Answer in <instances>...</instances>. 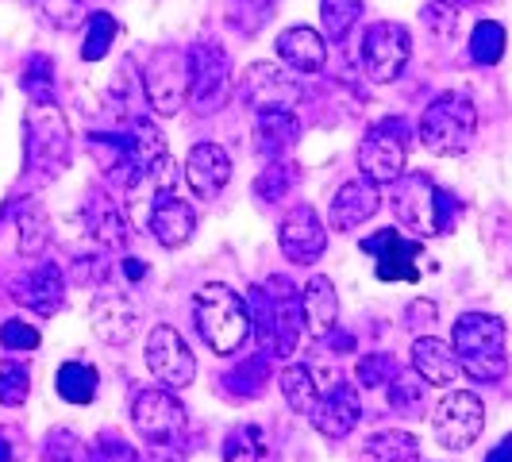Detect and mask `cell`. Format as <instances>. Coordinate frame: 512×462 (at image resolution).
Masks as SVG:
<instances>
[{
  "label": "cell",
  "instance_id": "6da1fadb",
  "mask_svg": "<svg viewBox=\"0 0 512 462\" xmlns=\"http://www.w3.org/2000/svg\"><path fill=\"white\" fill-rule=\"evenodd\" d=\"M393 212L401 220V228H409L416 239L428 235H451L455 220L462 216V201L455 193L439 189L432 178L424 174H405L393 185Z\"/></svg>",
  "mask_w": 512,
  "mask_h": 462
},
{
  "label": "cell",
  "instance_id": "7a4b0ae2",
  "mask_svg": "<svg viewBox=\"0 0 512 462\" xmlns=\"http://www.w3.org/2000/svg\"><path fill=\"white\" fill-rule=\"evenodd\" d=\"M451 347L459 366L474 382H501L509 374V351H505V324L489 312H466L455 320Z\"/></svg>",
  "mask_w": 512,
  "mask_h": 462
},
{
  "label": "cell",
  "instance_id": "3957f363",
  "mask_svg": "<svg viewBox=\"0 0 512 462\" xmlns=\"http://www.w3.org/2000/svg\"><path fill=\"white\" fill-rule=\"evenodd\" d=\"M193 320L197 332L212 347V355H235L251 339V312L239 293L228 285L212 282L193 297Z\"/></svg>",
  "mask_w": 512,
  "mask_h": 462
},
{
  "label": "cell",
  "instance_id": "277c9868",
  "mask_svg": "<svg viewBox=\"0 0 512 462\" xmlns=\"http://www.w3.org/2000/svg\"><path fill=\"white\" fill-rule=\"evenodd\" d=\"M474 131H478V108H474V101L466 93H459V89H447V93H439L436 101L424 108L416 139H420L424 151L439 154V158H459V154L470 151Z\"/></svg>",
  "mask_w": 512,
  "mask_h": 462
},
{
  "label": "cell",
  "instance_id": "5b68a950",
  "mask_svg": "<svg viewBox=\"0 0 512 462\" xmlns=\"http://www.w3.org/2000/svg\"><path fill=\"white\" fill-rule=\"evenodd\" d=\"M70 124L58 104H31L24 116V158L27 170L43 181H54L70 166Z\"/></svg>",
  "mask_w": 512,
  "mask_h": 462
},
{
  "label": "cell",
  "instance_id": "8992f818",
  "mask_svg": "<svg viewBox=\"0 0 512 462\" xmlns=\"http://www.w3.org/2000/svg\"><path fill=\"white\" fill-rule=\"evenodd\" d=\"M405 158H409V124L401 116H385L370 124L359 143V170L374 185H397L405 178Z\"/></svg>",
  "mask_w": 512,
  "mask_h": 462
},
{
  "label": "cell",
  "instance_id": "52a82bcc",
  "mask_svg": "<svg viewBox=\"0 0 512 462\" xmlns=\"http://www.w3.org/2000/svg\"><path fill=\"white\" fill-rule=\"evenodd\" d=\"M193 89V66H189V51L181 47H158L151 62L143 66V93L158 116H178L181 104L189 101Z\"/></svg>",
  "mask_w": 512,
  "mask_h": 462
},
{
  "label": "cell",
  "instance_id": "ba28073f",
  "mask_svg": "<svg viewBox=\"0 0 512 462\" xmlns=\"http://www.w3.org/2000/svg\"><path fill=\"white\" fill-rule=\"evenodd\" d=\"M362 74L378 85H389L405 74L412 58V35L405 24H389V20H378L362 31Z\"/></svg>",
  "mask_w": 512,
  "mask_h": 462
},
{
  "label": "cell",
  "instance_id": "9c48e42d",
  "mask_svg": "<svg viewBox=\"0 0 512 462\" xmlns=\"http://www.w3.org/2000/svg\"><path fill=\"white\" fill-rule=\"evenodd\" d=\"M486 428V405L478 393L470 389H455L432 409V432H436L439 447L447 451H466Z\"/></svg>",
  "mask_w": 512,
  "mask_h": 462
},
{
  "label": "cell",
  "instance_id": "30bf717a",
  "mask_svg": "<svg viewBox=\"0 0 512 462\" xmlns=\"http://www.w3.org/2000/svg\"><path fill=\"white\" fill-rule=\"evenodd\" d=\"M131 420H135V432L151 447H174L189 424L185 405L174 397V389H143L131 405Z\"/></svg>",
  "mask_w": 512,
  "mask_h": 462
},
{
  "label": "cell",
  "instance_id": "8fae6325",
  "mask_svg": "<svg viewBox=\"0 0 512 462\" xmlns=\"http://www.w3.org/2000/svg\"><path fill=\"white\" fill-rule=\"evenodd\" d=\"M239 97L255 112H293L305 97V85L274 62H255L239 77Z\"/></svg>",
  "mask_w": 512,
  "mask_h": 462
},
{
  "label": "cell",
  "instance_id": "7c38bea8",
  "mask_svg": "<svg viewBox=\"0 0 512 462\" xmlns=\"http://www.w3.org/2000/svg\"><path fill=\"white\" fill-rule=\"evenodd\" d=\"M143 359H147V370L166 389H185V385H193V378H197V359H193V351L181 339L178 328H170V324L151 328Z\"/></svg>",
  "mask_w": 512,
  "mask_h": 462
},
{
  "label": "cell",
  "instance_id": "4fadbf2b",
  "mask_svg": "<svg viewBox=\"0 0 512 462\" xmlns=\"http://www.w3.org/2000/svg\"><path fill=\"white\" fill-rule=\"evenodd\" d=\"M189 66H193V89L189 101L197 104V112H212L228 101L231 89V58L220 43H197L189 51Z\"/></svg>",
  "mask_w": 512,
  "mask_h": 462
},
{
  "label": "cell",
  "instance_id": "5bb4252c",
  "mask_svg": "<svg viewBox=\"0 0 512 462\" xmlns=\"http://www.w3.org/2000/svg\"><path fill=\"white\" fill-rule=\"evenodd\" d=\"M362 251L378 258V282H420L416 258L424 255L420 239H409L397 228H382L362 239Z\"/></svg>",
  "mask_w": 512,
  "mask_h": 462
},
{
  "label": "cell",
  "instance_id": "9a60e30c",
  "mask_svg": "<svg viewBox=\"0 0 512 462\" xmlns=\"http://www.w3.org/2000/svg\"><path fill=\"white\" fill-rule=\"evenodd\" d=\"M278 243H282V255L289 262L312 266L328 247V228H324L320 212L312 205H293L285 212L282 228H278Z\"/></svg>",
  "mask_w": 512,
  "mask_h": 462
},
{
  "label": "cell",
  "instance_id": "2e32d148",
  "mask_svg": "<svg viewBox=\"0 0 512 462\" xmlns=\"http://www.w3.org/2000/svg\"><path fill=\"white\" fill-rule=\"evenodd\" d=\"M89 324L93 335L108 343V347H124L139 332V308L128 293H116V289H101L89 305Z\"/></svg>",
  "mask_w": 512,
  "mask_h": 462
},
{
  "label": "cell",
  "instance_id": "e0dca14e",
  "mask_svg": "<svg viewBox=\"0 0 512 462\" xmlns=\"http://www.w3.org/2000/svg\"><path fill=\"white\" fill-rule=\"evenodd\" d=\"M0 235H12L16 251L24 258H39L51 243V220H47L39 201L20 197V201H12L0 212Z\"/></svg>",
  "mask_w": 512,
  "mask_h": 462
},
{
  "label": "cell",
  "instance_id": "ac0fdd59",
  "mask_svg": "<svg viewBox=\"0 0 512 462\" xmlns=\"http://www.w3.org/2000/svg\"><path fill=\"white\" fill-rule=\"evenodd\" d=\"M312 424H316V432L328 439H343L351 436L355 428H359L362 420V401H359V389L347 382H335L328 385L324 393H320V405L312 409L308 416Z\"/></svg>",
  "mask_w": 512,
  "mask_h": 462
},
{
  "label": "cell",
  "instance_id": "d6986e66",
  "mask_svg": "<svg viewBox=\"0 0 512 462\" xmlns=\"http://www.w3.org/2000/svg\"><path fill=\"white\" fill-rule=\"evenodd\" d=\"M12 297L24 308H31L35 316H54L66 305V278L54 262H35L24 278L12 285Z\"/></svg>",
  "mask_w": 512,
  "mask_h": 462
},
{
  "label": "cell",
  "instance_id": "ffe728a7",
  "mask_svg": "<svg viewBox=\"0 0 512 462\" xmlns=\"http://www.w3.org/2000/svg\"><path fill=\"white\" fill-rule=\"evenodd\" d=\"M378 208H382V193H378L374 181H366V178L347 181V185L335 189L332 205H328V228L355 231V228H362Z\"/></svg>",
  "mask_w": 512,
  "mask_h": 462
},
{
  "label": "cell",
  "instance_id": "44dd1931",
  "mask_svg": "<svg viewBox=\"0 0 512 462\" xmlns=\"http://www.w3.org/2000/svg\"><path fill=\"white\" fill-rule=\"evenodd\" d=\"M266 293L274 301V316H278V343H274V359H285L297 351L301 332H305V301L297 293V285L289 278H270Z\"/></svg>",
  "mask_w": 512,
  "mask_h": 462
},
{
  "label": "cell",
  "instance_id": "7402d4cb",
  "mask_svg": "<svg viewBox=\"0 0 512 462\" xmlns=\"http://www.w3.org/2000/svg\"><path fill=\"white\" fill-rule=\"evenodd\" d=\"M185 181L189 189L201 197V201H212L224 193V185L231 181V158L220 143H197L189 158H185Z\"/></svg>",
  "mask_w": 512,
  "mask_h": 462
},
{
  "label": "cell",
  "instance_id": "603a6c76",
  "mask_svg": "<svg viewBox=\"0 0 512 462\" xmlns=\"http://www.w3.org/2000/svg\"><path fill=\"white\" fill-rule=\"evenodd\" d=\"M85 231L97 239V247H124L128 243V205L124 201H116L112 193H101V189H93L89 197H85Z\"/></svg>",
  "mask_w": 512,
  "mask_h": 462
},
{
  "label": "cell",
  "instance_id": "cb8c5ba5",
  "mask_svg": "<svg viewBox=\"0 0 512 462\" xmlns=\"http://www.w3.org/2000/svg\"><path fill=\"white\" fill-rule=\"evenodd\" d=\"M147 228H151V235L166 251H178L197 231V212L185 205L181 197H174V193H162V197H154Z\"/></svg>",
  "mask_w": 512,
  "mask_h": 462
},
{
  "label": "cell",
  "instance_id": "d4e9b609",
  "mask_svg": "<svg viewBox=\"0 0 512 462\" xmlns=\"http://www.w3.org/2000/svg\"><path fill=\"white\" fill-rule=\"evenodd\" d=\"M412 370L424 385H451L462 366L451 343H443L436 335H420L412 343Z\"/></svg>",
  "mask_w": 512,
  "mask_h": 462
},
{
  "label": "cell",
  "instance_id": "484cf974",
  "mask_svg": "<svg viewBox=\"0 0 512 462\" xmlns=\"http://www.w3.org/2000/svg\"><path fill=\"white\" fill-rule=\"evenodd\" d=\"M278 58L285 66H293L297 74H320L328 62V47L324 35L312 27H285L278 35Z\"/></svg>",
  "mask_w": 512,
  "mask_h": 462
},
{
  "label": "cell",
  "instance_id": "4316f807",
  "mask_svg": "<svg viewBox=\"0 0 512 462\" xmlns=\"http://www.w3.org/2000/svg\"><path fill=\"white\" fill-rule=\"evenodd\" d=\"M301 139V120L297 112H258L255 120V147L270 162H282V154H289Z\"/></svg>",
  "mask_w": 512,
  "mask_h": 462
},
{
  "label": "cell",
  "instance_id": "83f0119b",
  "mask_svg": "<svg viewBox=\"0 0 512 462\" xmlns=\"http://www.w3.org/2000/svg\"><path fill=\"white\" fill-rule=\"evenodd\" d=\"M301 301H305V324H308V332L316 335V339L332 335V328L339 324V297H335V285L328 282L324 274H316V278H312V282L305 285Z\"/></svg>",
  "mask_w": 512,
  "mask_h": 462
},
{
  "label": "cell",
  "instance_id": "f1b7e54d",
  "mask_svg": "<svg viewBox=\"0 0 512 462\" xmlns=\"http://www.w3.org/2000/svg\"><path fill=\"white\" fill-rule=\"evenodd\" d=\"M97 385H101L97 370L81 359L62 362L58 374H54V393H58L66 405H89V401L97 397Z\"/></svg>",
  "mask_w": 512,
  "mask_h": 462
},
{
  "label": "cell",
  "instance_id": "f546056e",
  "mask_svg": "<svg viewBox=\"0 0 512 462\" xmlns=\"http://www.w3.org/2000/svg\"><path fill=\"white\" fill-rule=\"evenodd\" d=\"M366 462H420V443L405 428H382L366 439Z\"/></svg>",
  "mask_w": 512,
  "mask_h": 462
},
{
  "label": "cell",
  "instance_id": "4dcf8cb0",
  "mask_svg": "<svg viewBox=\"0 0 512 462\" xmlns=\"http://www.w3.org/2000/svg\"><path fill=\"white\" fill-rule=\"evenodd\" d=\"M243 301H247V312H251V335H258L262 355H270L274 343H278V316H274V301H270L266 285H251Z\"/></svg>",
  "mask_w": 512,
  "mask_h": 462
},
{
  "label": "cell",
  "instance_id": "1f68e13d",
  "mask_svg": "<svg viewBox=\"0 0 512 462\" xmlns=\"http://www.w3.org/2000/svg\"><path fill=\"white\" fill-rule=\"evenodd\" d=\"M278 382H282L285 405L293 412H301V416H312V409L320 405V385L312 378V370L308 366H285Z\"/></svg>",
  "mask_w": 512,
  "mask_h": 462
},
{
  "label": "cell",
  "instance_id": "d6a6232c",
  "mask_svg": "<svg viewBox=\"0 0 512 462\" xmlns=\"http://www.w3.org/2000/svg\"><path fill=\"white\" fill-rule=\"evenodd\" d=\"M116 35H120V24H116L112 12H89L85 35H81V58H85V62H101L104 54L112 51Z\"/></svg>",
  "mask_w": 512,
  "mask_h": 462
},
{
  "label": "cell",
  "instance_id": "836d02e7",
  "mask_svg": "<svg viewBox=\"0 0 512 462\" xmlns=\"http://www.w3.org/2000/svg\"><path fill=\"white\" fill-rule=\"evenodd\" d=\"M24 93L31 104H54L58 101V81H54V62L47 54H31L24 62V77H20Z\"/></svg>",
  "mask_w": 512,
  "mask_h": 462
},
{
  "label": "cell",
  "instance_id": "e575fe53",
  "mask_svg": "<svg viewBox=\"0 0 512 462\" xmlns=\"http://www.w3.org/2000/svg\"><path fill=\"white\" fill-rule=\"evenodd\" d=\"M224 385H231V397H262V389L270 385V355L243 359V366H235Z\"/></svg>",
  "mask_w": 512,
  "mask_h": 462
},
{
  "label": "cell",
  "instance_id": "d590c367",
  "mask_svg": "<svg viewBox=\"0 0 512 462\" xmlns=\"http://www.w3.org/2000/svg\"><path fill=\"white\" fill-rule=\"evenodd\" d=\"M31 8L54 31H77V27H85V20H89L85 0H31Z\"/></svg>",
  "mask_w": 512,
  "mask_h": 462
},
{
  "label": "cell",
  "instance_id": "8d00e7d4",
  "mask_svg": "<svg viewBox=\"0 0 512 462\" xmlns=\"http://www.w3.org/2000/svg\"><path fill=\"white\" fill-rule=\"evenodd\" d=\"M505 43H509L505 27L497 24V20H482V24L474 27V35H470V58L478 66H497L505 58Z\"/></svg>",
  "mask_w": 512,
  "mask_h": 462
},
{
  "label": "cell",
  "instance_id": "74e56055",
  "mask_svg": "<svg viewBox=\"0 0 512 462\" xmlns=\"http://www.w3.org/2000/svg\"><path fill=\"white\" fill-rule=\"evenodd\" d=\"M43 462H93V451L70 428H51L43 439Z\"/></svg>",
  "mask_w": 512,
  "mask_h": 462
},
{
  "label": "cell",
  "instance_id": "f35d334b",
  "mask_svg": "<svg viewBox=\"0 0 512 462\" xmlns=\"http://www.w3.org/2000/svg\"><path fill=\"white\" fill-rule=\"evenodd\" d=\"M31 393V370L16 359H0V405L20 409Z\"/></svg>",
  "mask_w": 512,
  "mask_h": 462
},
{
  "label": "cell",
  "instance_id": "ab89813d",
  "mask_svg": "<svg viewBox=\"0 0 512 462\" xmlns=\"http://www.w3.org/2000/svg\"><path fill=\"white\" fill-rule=\"evenodd\" d=\"M362 16V0H320V20L328 39H347V31L355 27V20Z\"/></svg>",
  "mask_w": 512,
  "mask_h": 462
},
{
  "label": "cell",
  "instance_id": "60d3db41",
  "mask_svg": "<svg viewBox=\"0 0 512 462\" xmlns=\"http://www.w3.org/2000/svg\"><path fill=\"white\" fill-rule=\"evenodd\" d=\"M297 166L293 162H270L255 181V197L258 201H282L285 193L297 185Z\"/></svg>",
  "mask_w": 512,
  "mask_h": 462
},
{
  "label": "cell",
  "instance_id": "b9f144b4",
  "mask_svg": "<svg viewBox=\"0 0 512 462\" xmlns=\"http://www.w3.org/2000/svg\"><path fill=\"white\" fill-rule=\"evenodd\" d=\"M401 374V366L389 359V355H366L359 362V370H355V378H359L362 389H378V385H389L393 378Z\"/></svg>",
  "mask_w": 512,
  "mask_h": 462
},
{
  "label": "cell",
  "instance_id": "7bdbcfd3",
  "mask_svg": "<svg viewBox=\"0 0 512 462\" xmlns=\"http://www.w3.org/2000/svg\"><path fill=\"white\" fill-rule=\"evenodd\" d=\"M89 451H93V462H139L135 447L120 432H101Z\"/></svg>",
  "mask_w": 512,
  "mask_h": 462
},
{
  "label": "cell",
  "instance_id": "ee69618b",
  "mask_svg": "<svg viewBox=\"0 0 512 462\" xmlns=\"http://www.w3.org/2000/svg\"><path fill=\"white\" fill-rule=\"evenodd\" d=\"M389 405L397 412H416L424 405V382L420 378H405V374H397L393 382H389Z\"/></svg>",
  "mask_w": 512,
  "mask_h": 462
},
{
  "label": "cell",
  "instance_id": "f6af8a7d",
  "mask_svg": "<svg viewBox=\"0 0 512 462\" xmlns=\"http://www.w3.org/2000/svg\"><path fill=\"white\" fill-rule=\"evenodd\" d=\"M0 347L4 351H35L39 347V328L27 320H4L0 324Z\"/></svg>",
  "mask_w": 512,
  "mask_h": 462
},
{
  "label": "cell",
  "instance_id": "bcb514c9",
  "mask_svg": "<svg viewBox=\"0 0 512 462\" xmlns=\"http://www.w3.org/2000/svg\"><path fill=\"white\" fill-rule=\"evenodd\" d=\"M424 24L432 27L436 35H451L455 31V24H459V8H451V4H443V0H436V4H428L424 8Z\"/></svg>",
  "mask_w": 512,
  "mask_h": 462
},
{
  "label": "cell",
  "instance_id": "7dc6e473",
  "mask_svg": "<svg viewBox=\"0 0 512 462\" xmlns=\"http://www.w3.org/2000/svg\"><path fill=\"white\" fill-rule=\"evenodd\" d=\"M436 316H439L436 301H428V297H416V301L409 305V312H405V324L420 332V328H432V324H436Z\"/></svg>",
  "mask_w": 512,
  "mask_h": 462
},
{
  "label": "cell",
  "instance_id": "c3c4849f",
  "mask_svg": "<svg viewBox=\"0 0 512 462\" xmlns=\"http://www.w3.org/2000/svg\"><path fill=\"white\" fill-rule=\"evenodd\" d=\"M486 462H512V432L505 439H501V443H497L493 451H489Z\"/></svg>",
  "mask_w": 512,
  "mask_h": 462
},
{
  "label": "cell",
  "instance_id": "681fc988",
  "mask_svg": "<svg viewBox=\"0 0 512 462\" xmlns=\"http://www.w3.org/2000/svg\"><path fill=\"white\" fill-rule=\"evenodd\" d=\"M120 266H124V274H128L131 282H139V278H143V274H147V266H143V262H139V258H124V262H120Z\"/></svg>",
  "mask_w": 512,
  "mask_h": 462
},
{
  "label": "cell",
  "instance_id": "f907efd6",
  "mask_svg": "<svg viewBox=\"0 0 512 462\" xmlns=\"http://www.w3.org/2000/svg\"><path fill=\"white\" fill-rule=\"evenodd\" d=\"M147 462H181V459L170 451V447H154L151 455H147Z\"/></svg>",
  "mask_w": 512,
  "mask_h": 462
},
{
  "label": "cell",
  "instance_id": "816d5d0a",
  "mask_svg": "<svg viewBox=\"0 0 512 462\" xmlns=\"http://www.w3.org/2000/svg\"><path fill=\"white\" fill-rule=\"evenodd\" d=\"M0 462H12V447H8V439L0 432Z\"/></svg>",
  "mask_w": 512,
  "mask_h": 462
},
{
  "label": "cell",
  "instance_id": "f5cc1de1",
  "mask_svg": "<svg viewBox=\"0 0 512 462\" xmlns=\"http://www.w3.org/2000/svg\"><path fill=\"white\" fill-rule=\"evenodd\" d=\"M443 4H451V8H470V4H482V0H443Z\"/></svg>",
  "mask_w": 512,
  "mask_h": 462
}]
</instances>
